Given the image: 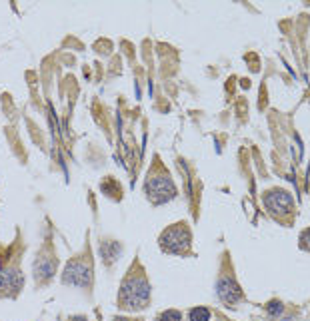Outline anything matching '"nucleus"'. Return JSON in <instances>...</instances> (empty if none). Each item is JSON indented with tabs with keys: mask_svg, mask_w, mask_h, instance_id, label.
<instances>
[{
	"mask_svg": "<svg viewBox=\"0 0 310 321\" xmlns=\"http://www.w3.org/2000/svg\"><path fill=\"white\" fill-rule=\"evenodd\" d=\"M144 190L146 196L150 197L152 204H166V202H170L172 197L176 196V188H174L172 179H170V176L166 172H160V174L152 172L146 178Z\"/></svg>",
	"mask_w": 310,
	"mask_h": 321,
	"instance_id": "f03ea898",
	"label": "nucleus"
},
{
	"mask_svg": "<svg viewBox=\"0 0 310 321\" xmlns=\"http://www.w3.org/2000/svg\"><path fill=\"white\" fill-rule=\"evenodd\" d=\"M282 309H284V307H282L280 302H270V304H268V313H272V315H278Z\"/></svg>",
	"mask_w": 310,
	"mask_h": 321,
	"instance_id": "f8f14e48",
	"label": "nucleus"
},
{
	"mask_svg": "<svg viewBox=\"0 0 310 321\" xmlns=\"http://www.w3.org/2000/svg\"><path fill=\"white\" fill-rule=\"evenodd\" d=\"M264 206L266 210L272 215H284L290 214L292 208H294V202H292V196L284 190H272L264 196Z\"/></svg>",
	"mask_w": 310,
	"mask_h": 321,
	"instance_id": "39448f33",
	"label": "nucleus"
},
{
	"mask_svg": "<svg viewBox=\"0 0 310 321\" xmlns=\"http://www.w3.org/2000/svg\"><path fill=\"white\" fill-rule=\"evenodd\" d=\"M183 319V315H180V311H176V309H168L165 311L162 315H160V321H180Z\"/></svg>",
	"mask_w": 310,
	"mask_h": 321,
	"instance_id": "9d476101",
	"label": "nucleus"
},
{
	"mask_svg": "<svg viewBox=\"0 0 310 321\" xmlns=\"http://www.w3.org/2000/svg\"><path fill=\"white\" fill-rule=\"evenodd\" d=\"M188 317H190V321H210V309H206V307H194Z\"/></svg>",
	"mask_w": 310,
	"mask_h": 321,
	"instance_id": "1a4fd4ad",
	"label": "nucleus"
},
{
	"mask_svg": "<svg viewBox=\"0 0 310 321\" xmlns=\"http://www.w3.org/2000/svg\"><path fill=\"white\" fill-rule=\"evenodd\" d=\"M218 297L224 302V304H236L240 302V297H242V291H240V287L234 279H230V277H222L218 282Z\"/></svg>",
	"mask_w": 310,
	"mask_h": 321,
	"instance_id": "423d86ee",
	"label": "nucleus"
},
{
	"mask_svg": "<svg viewBox=\"0 0 310 321\" xmlns=\"http://www.w3.org/2000/svg\"><path fill=\"white\" fill-rule=\"evenodd\" d=\"M56 273V259L52 255H40L34 264V277L38 282L50 279Z\"/></svg>",
	"mask_w": 310,
	"mask_h": 321,
	"instance_id": "6e6552de",
	"label": "nucleus"
},
{
	"mask_svg": "<svg viewBox=\"0 0 310 321\" xmlns=\"http://www.w3.org/2000/svg\"><path fill=\"white\" fill-rule=\"evenodd\" d=\"M62 282L68 284V286L88 287L92 284L90 266L84 264L82 259H72V262H68V266L64 268V273H62Z\"/></svg>",
	"mask_w": 310,
	"mask_h": 321,
	"instance_id": "20e7f679",
	"label": "nucleus"
},
{
	"mask_svg": "<svg viewBox=\"0 0 310 321\" xmlns=\"http://www.w3.org/2000/svg\"><path fill=\"white\" fill-rule=\"evenodd\" d=\"M24 284V277L19 269H4L0 273V289L8 293H16Z\"/></svg>",
	"mask_w": 310,
	"mask_h": 321,
	"instance_id": "0eeeda50",
	"label": "nucleus"
},
{
	"mask_svg": "<svg viewBox=\"0 0 310 321\" xmlns=\"http://www.w3.org/2000/svg\"><path fill=\"white\" fill-rule=\"evenodd\" d=\"M160 246L162 250L170 253H184L190 246V230L184 224H176L172 228H168L160 235Z\"/></svg>",
	"mask_w": 310,
	"mask_h": 321,
	"instance_id": "7ed1b4c3",
	"label": "nucleus"
},
{
	"mask_svg": "<svg viewBox=\"0 0 310 321\" xmlns=\"http://www.w3.org/2000/svg\"><path fill=\"white\" fill-rule=\"evenodd\" d=\"M300 246H302L306 251H310V228L308 230H304L302 235H300Z\"/></svg>",
	"mask_w": 310,
	"mask_h": 321,
	"instance_id": "9b49d317",
	"label": "nucleus"
},
{
	"mask_svg": "<svg viewBox=\"0 0 310 321\" xmlns=\"http://www.w3.org/2000/svg\"><path fill=\"white\" fill-rule=\"evenodd\" d=\"M150 287L144 275H130L120 289V305L128 309H138L148 304Z\"/></svg>",
	"mask_w": 310,
	"mask_h": 321,
	"instance_id": "f257e3e1",
	"label": "nucleus"
}]
</instances>
